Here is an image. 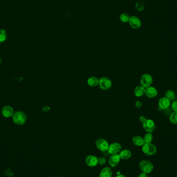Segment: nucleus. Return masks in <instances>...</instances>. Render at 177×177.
Masks as SVG:
<instances>
[{"label":"nucleus","instance_id":"obj_1","mask_svg":"<svg viewBox=\"0 0 177 177\" xmlns=\"http://www.w3.org/2000/svg\"><path fill=\"white\" fill-rule=\"evenodd\" d=\"M13 121L15 124L22 125L27 121V117L25 114L22 111H17L14 114L12 117Z\"/></svg>","mask_w":177,"mask_h":177},{"label":"nucleus","instance_id":"obj_2","mask_svg":"<svg viewBox=\"0 0 177 177\" xmlns=\"http://www.w3.org/2000/svg\"><path fill=\"white\" fill-rule=\"evenodd\" d=\"M139 167L142 172L150 174L154 169L153 165L148 160H142L139 163Z\"/></svg>","mask_w":177,"mask_h":177},{"label":"nucleus","instance_id":"obj_3","mask_svg":"<svg viewBox=\"0 0 177 177\" xmlns=\"http://www.w3.org/2000/svg\"><path fill=\"white\" fill-rule=\"evenodd\" d=\"M142 147V152L145 155L151 156L154 155L157 152V147L152 143L145 144Z\"/></svg>","mask_w":177,"mask_h":177},{"label":"nucleus","instance_id":"obj_4","mask_svg":"<svg viewBox=\"0 0 177 177\" xmlns=\"http://www.w3.org/2000/svg\"><path fill=\"white\" fill-rule=\"evenodd\" d=\"M153 78L151 75L149 74H144L142 75L140 80L141 85H142L145 88H147L151 86L153 84Z\"/></svg>","mask_w":177,"mask_h":177},{"label":"nucleus","instance_id":"obj_5","mask_svg":"<svg viewBox=\"0 0 177 177\" xmlns=\"http://www.w3.org/2000/svg\"><path fill=\"white\" fill-rule=\"evenodd\" d=\"M98 85L101 90H108L112 87V81L109 78L103 77L99 79Z\"/></svg>","mask_w":177,"mask_h":177},{"label":"nucleus","instance_id":"obj_6","mask_svg":"<svg viewBox=\"0 0 177 177\" xmlns=\"http://www.w3.org/2000/svg\"><path fill=\"white\" fill-rule=\"evenodd\" d=\"M95 145L97 148L101 152L107 151L109 144L106 139L99 138L95 141Z\"/></svg>","mask_w":177,"mask_h":177},{"label":"nucleus","instance_id":"obj_7","mask_svg":"<svg viewBox=\"0 0 177 177\" xmlns=\"http://www.w3.org/2000/svg\"><path fill=\"white\" fill-rule=\"evenodd\" d=\"M121 150H122V146L118 142H114L109 145L107 151L111 155H114V154H118Z\"/></svg>","mask_w":177,"mask_h":177},{"label":"nucleus","instance_id":"obj_8","mask_svg":"<svg viewBox=\"0 0 177 177\" xmlns=\"http://www.w3.org/2000/svg\"><path fill=\"white\" fill-rule=\"evenodd\" d=\"M143 124V128L147 133H152L154 131L156 128V125L153 121L151 119H147V120L144 122Z\"/></svg>","mask_w":177,"mask_h":177},{"label":"nucleus","instance_id":"obj_9","mask_svg":"<svg viewBox=\"0 0 177 177\" xmlns=\"http://www.w3.org/2000/svg\"><path fill=\"white\" fill-rule=\"evenodd\" d=\"M85 162L87 166L94 167L98 164V158L95 155H88L85 158Z\"/></svg>","mask_w":177,"mask_h":177},{"label":"nucleus","instance_id":"obj_10","mask_svg":"<svg viewBox=\"0 0 177 177\" xmlns=\"http://www.w3.org/2000/svg\"><path fill=\"white\" fill-rule=\"evenodd\" d=\"M130 26L134 29H138L141 26V21L139 18L136 16H132L128 22Z\"/></svg>","mask_w":177,"mask_h":177},{"label":"nucleus","instance_id":"obj_11","mask_svg":"<svg viewBox=\"0 0 177 177\" xmlns=\"http://www.w3.org/2000/svg\"><path fill=\"white\" fill-rule=\"evenodd\" d=\"M121 160V159L119 156V154L111 155V156L109 158V160H108V164L111 167H115L119 165V163L120 162Z\"/></svg>","mask_w":177,"mask_h":177},{"label":"nucleus","instance_id":"obj_12","mask_svg":"<svg viewBox=\"0 0 177 177\" xmlns=\"http://www.w3.org/2000/svg\"><path fill=\"white\" fill-rule=\"evenodd\" d=\"M145 95L148 98H154L158 95V91L154 87L150 86L145 88Z\"/></svg>","mask_w":177,"mask_h":177},{"label":"nucleus","instance_id":"obj_13","mask_svg":"<svg viewBox=\"0 0 177 177\" xmlns=\"http://www.w3.org/2000/svg\"><path fill=\"white\" fill-rule=\"evenodd\" d=\"M158 104V106L161 109H168L171 106V101L166 97H163L160 98Z\"/></svg>","mask_w":177,"mask_h":177},{"label":"nucleus","instance_id":"obj_14","mask_svg":"<svg viewBox=\"0 0 177 177\" xmlns=\"http://www.w3.org/2000/svg\"><path fill=\"white\" fill-rule=\"evenodd\" d=\"M2 115L5 118H10L13 117L14 111L13 108L10 106H5L2 110Z\"/></svg>","mask_w":177,"mask_h":177},{"label":"nucleus","instance_id":"obj_15","mask_svg":"<svg viewBox=\"0 0 177 177\" xmlns=\"http://www.w3.org/2000/svg\"><path fill=\"white\" fill-rule=\"evenodd\" d=\"M119 155L121 159L127 160L131 158L132 154L131 151L128 149H125V150L121 151V152L119 153Z\"/></svg>","mask_w":177,"mask_h":177},{"label":"nucleus","instance_id":"obj_16","mask_svg":"<svg viewBox=\"0 0 177 177\" xmlns=\"http://www.w3.org/2000/svg\"><path fill=\"white\" fill-rule=\"evenodd\" d=\"M112 171L110 168L106 167L102 169L100 174V177H112Z\"/></svg>","mask_w":177,"mask_h":177},{"label":"nucleus","instance_id":"obj_17","mask_svg":"<svg viewBox=\"0 0 177 177\" xmlns=\"http://www.w3.org/2000/svg\"><path fill=\"white\" fill-rule=\"evenodd\" d=\"M145 88L142 85H138L135 88L134 94L136 97H141L145 94Z\"/></svg>","mask_w":177,"mask_h":177},{"label":"nucleus","instance_id":"obj_18","mask_svg":"<svg viewBox=\"0 0 177 177\" xmlns=\"http://www.w3.org/2000/svg\"><path fill=\"white\" fill-rule=\"evenodd\" d=\"M87 83L90 87H96L99 84V79L95 76H91L87 80Z\"/></svg>","mask_w":177,"mask_h":177},{"label":"nucleus","instance_id":"obj_19","mask_svg":"<svg viewBox=\"0 0 177 177\" xmlns=\"http://www.w3.org/2000/svg\"><path fill=\"white\" fill-rule=\"evenodd\" d=\"M132 142L135 145L140 147L144 145L145 143L144 138L140 136H135L132 139Z\"/></svg>","mask_w":177,"mask_h":177},{"label":"nucleus","instance_id":"obj_20","mask_svg":"<svg viewBox=\"0 0 177 177\" xmlns=\"http://www.w3.org/2000/svg\"><path fill=\"white\" fill-rule=\"evenodd\" d=\"M144 139L145 144H150L153 140V136L151 133H147L144 136Z\"/></svg>","mask_w":177,"mask_h":177},{"label":"nucleus","instance_id":"obj_21","mask_svg":"<svg viewBox=\"0 0 177 177\" xmlns=\"http://www.w3.org/2000/svg\"><path fill=\"white\" fill-rule=\"evenodd\" d=\"M130 18L129 15L127 13H123L120 16V20L123 23H127L130 21Z\"/></svg>","mask_w":177,"mask_h":177},{"label":"nucleus","instance_id":"obj_22","mask_svg":"<svg viewBox=\"0 0 177 177\" xmlns=\"http://www.w3.org/2000/svg\"><path fill=\"white\" fill-rule=\"evenodd\" d=\"M169 121L171 123L177 124V111H174L169 117Z\"/></svg>","mask_w":177,"mask_h":177},{"label":"nucleus","instance_id":"obj_23","mask_svg":"<svg viewBox=\"0 0 177 177\" xmlns=\"http://www.w3.org/2000/svg\"><path fill=\"white\" fill-rule=\"evenodd\" d=\"M165 97L170 101L175 100V94L174 91L172 90H168L165 93Z\"/></svg>","mask_w":177,"mask_h":177},{"label":"nucleus","instance_id":"obj_24","mask_svg":"<svg viewBox=\"0 0 177 177\" xmlns=\"http://www.w3.org/2000/svg\"><path fill=\"white\" fill-rule=\"evenodd\" d=\"M7 38V33L4 30H0V44L3 43Z\"/></svg>","mask_w":177,"mask_h":177},{"label":"nucleus","instance_id":"obj_25","mask_svg":"<svg viewBox=\"0 0 177 177\" xmlns=\"http://www.w3.org/2000/svg\"><path fill=\"white\" fill-rule=\"evenodd\" d=\"M135 7L138 11H142L144 8V3L140 2V1L137 2L136 3V5H135Z\"/></svg>","mask_w":177,"mask_h":177},{"label":"nucleus","instance_id":"obj_26","mask_svg":"<svg viewBox=\"0 0 177 177\" xmlns=\"http://www.w3.org/2000/svg\"><path fill=\"white\" fill-rule=\"evenodd\" d=\"M106 160L105 158L103 157H100L98 158V164L101 165H104L106 164Z\"/></svg>","mask_w":177,"mask_h":177},{"label":"nucleus","instance_id":"obj_27","mask_svg":"<svg viewBox=\"0 0 177 177\" xmlns=\"http://www.w3.org/2000/svg\"><path fill=\"white\" fill-rule=\"evenodd\" d=\"M171 108L174 111H177V101H175L171 104Z\"/></svg>","mask_w":177,"mask_h":177},{"label":"nucleus","instance_id":"obj_28","mask_svg":"<svg viewBox=\"0 0 177 177\" xmlns=\"http://www.w3.org/2000/svg\"><path fill=\"white\" fill-rule=\"evenodd\" d=\"M142 103L140 101H137L135 102V107L137 108H140L142 106Z\"/></svg>","mask_w":177,"mask_h":177},{"label":"nucleus","instance_id":"obj_29","mask_svg":"<svg viewBox=\"0 0 177 177\" xmlns=\"http://www.w3.org/2000/svg\"><path fill=\"white\" fill-rule=\"evenodd\" d=\"M146 120H147V119H146V118L145 116L142 115V116H140V118H139V121H140V122L141 123H144V122H145Z\"/></svg>","mask_w":177,"mask_h":177},{"label":"nucleus","instance_id":"obj_30","mask_svg":"<svg viewBox=\"0 0 177 177\" xmlns=\"http://www.w3.org/2000/svg\"><path fill=\"white\" fill-rule=\"evenodd\" d=\"M50 110V107H49L48 106H45L44 107H43L42 109V110L44 112H48Z\"/></svg>","mask_w":177,"mask_h":177},{"label":"nucleus","instance_id":"obj_31","mask_svg":"<svg viewBox=\"0 0 177 177\" xmlns=\"http://www.w3.org/2000/svg\"><path fill=\"white\" fill-rule=\"evenodd\" d=\"M138 177H148V175L145 172H142L141 174H139Z\"/></svg>","mask_w":177,"mask_h":177},{"label":"nucleus","instance_id":"obj_32","mask_svg":"<svg viewBox=\"0 0 177 177\" xmlns=\"http://www.w3.org/2000/svg\"><path fill=\"white\" fill-rule=\"evenodd\" d=\"M116 177H126L125 175H118Z\"/></svg>","mask_w":177,"mask_h":177},{"label":"nucleus","instance_id":"obj_33","mask_svg":"<svg viewBox=\"0 0 177 177\" xmlns=\"http://www.w3.org/2000/svg\"><path fill=\"white\" fill-rule=\"evenodd\" d=\"M1 63V58H0V64Z\"/></svg>","mask_w":177,"mask_h":177},{"label":"nucleus","instance_id":"obj_34","mask_svg":"<svg viewBox=\"0 0 177 177\" xmlns=\"http://www.w3.org/2000/svg\"><path fill=\"white\" fill-rule=\"evenodd\" d=\"M176 177H177V174H176Z\"/></svg>","mask_w":177,"mask_h":177},{"label":"nucleus","instance_id":"obj_35","mask_svg":"<svg viewBox=\"0 0 177 177\" xmlns=\"http://www.w3.org/2000/svg\"></svg>","mask_w":177,"mask_h":177}]
</instances>
